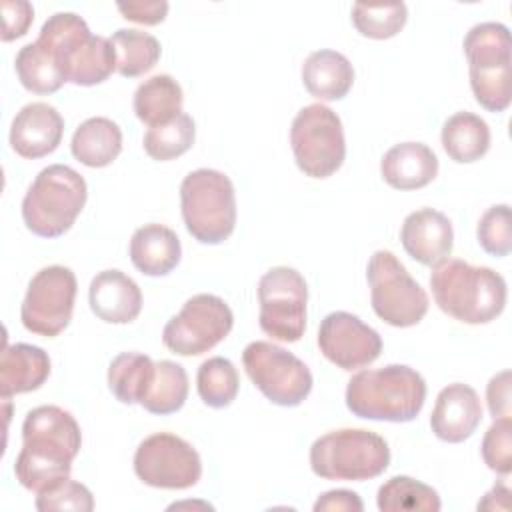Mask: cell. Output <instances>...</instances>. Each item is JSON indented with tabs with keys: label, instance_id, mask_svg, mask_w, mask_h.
Instances as JSON below:
<instances>
[{
	"label": "cell",
	"instance_id": "cell-11",
	"mask_svg": "<svg viewBox=\"0 0 512 512\" xmlns=\"http://www.w3.org/2000/svg\"><path fill=\"white\" fill-rule=\"evenodd\" d=\"M242 364L254 386L278 406L302 404L314 384L310 368L274 342H250L242 352Z\"/></svg>",
	"mask_w": 512,
	"mask_h": 512
},
{
	"label": "cell",
	"instance_id": "cell-20",
	"mask_svg": "<svg viewBox=\"0 0 512 512\" xmlns=\"http://www.w3.org/2000/svg\"><path fill=\"white\" fill-rule=\"evenodd\" d=\"M88 300L92 312L108 324H128L142 310V292L122 270L98 272L90 282Z\"/></svg>",
	"mask_w": 512,
	"mask_h": 512
},
{
	"label": "cell",
	"instance_id": "cell-38",
	"mask_svg": "<svg viewBox=\"0 0 512 512\" xmlns=\"http://www.w3.org/2000/svg\"><path fill=\"white\" fill-rule=\"evenodd\" d=\"M482 458L484 464L498 472L510 474L512 470V418H498L486 430L482 438Z\"/></svg>",
	"mask_w": 512,
	"mask_h": 512
},
{
	"label": "cell",
	"instance_id": "cell-43",
	"mask_svg": "<svg viewBox=\"0 0 512 512\" xmlns=\"http://www.w3.org/2000/svg\"><path fill=\"white\" fill-rule=\"evenodd\" d=\"M508 496H510V488L506 486V482H498L494 484V488L478 502V510H508Z\"/></svg>",
	"mask_w": 512,
	"mask_h": 512
},
{
	"label": "cell",
	"instance_id": "cell-29",
	"mask_svg": "<svg viewBox=\"0 0 512 512\" xmlns=\"http://www.w3.org/2000/svg\"><path fill=\"white\" fill-rule=\"evenodd\" d=\"M116 52V72L124 78H136L150 72L160 60V42L142 30L120 28L110 38Z\"/></svg>",
	"mask_w": 512,
	"mask_h": 512
},
{
	"label": "cell",
	"instance_id": "cell-33",
	"mask_svg": "<svg viewBox=\"0 0 512 512\" xmlns=\"http://www.w3.org/2000/svg\"><path fill=\"white\" fill-rule=\"evenodd\" d=\"M196 388L202 402L210 408H226L236 400L240 378L236 366L222 356L204 360L196 374Z\"/></svg>",
	"mask_w": 512,
	"mask_h": 512
},
{
	"label": "cell",
	"instance_id": "cell-2",
	"mask_svg": "<svg viewBox=\"0 0 512 512\" xmlns=\"http://www.w3.org/2000/svg\"><path fill=\"white\" fill-rule=\"evenodd\" d=\"M430 288L438 308L464 324H488L506 306V280L488 266L446 258L434 266Z\"/></svg>",
	"mask_w": 512,
	"mask_h": 512
},
{
	"label": "cell",
	"instance_id": "cell-30",
	"mask_svg": "<svg viewBox=\"0 0 512 512\" xmlns=\"http://www.w3.org/2000/svg\"><path fill=\"white\" fill-rule=\"evenodd\" d=\"M154 374V362L140 352H122L108 366V388L122 404H140Z\"/></svg>",
	"mask_w": 512,
	"mask_h": 512
},
{
	"label": "cell",
	"instance_id": "cell-5",
	"mask_svg": "<svg viewBox=\"0 0 512 512\" xmlns=\"http://www.w3.org/2000/svg\"><path fill=\"white\" fill-rule=\"evenodd\" d=\"M86 198V180L74 168L50 164L38 172L22 200L24 224L40 238H58L72 228Z\"/></svg>",
	"mask_w": 512,
	"mask_h": 512
},
{
	"label": "cell",
	"instance_id": "cell-15",
	"mask_svg": "<svg viewBox=\"0 0 512 512\" xmlns=\"http://www.w3.org/2000/svg\"><path fill=\"white\" fill-rule=\"evenodd\" d=\"M134 472L152 488L184 490L200 480L202 460L196 448L184 438L170 432H158L138 444Z\"/></svg>",
	"mask_w": 512,
	"mask_h": 512
},
{
	"label": "cell",
	"instance_id": "cell-21",
	"mask_svg": "<svg viewBox=\"0 0 512 512\" xmlns=\"http://www.w3.org/2000/svg\"><path fill=\"white\" fill-rule=\"evenodd\" d=\"M380 174L396 190H418L436 178L438 158L422 142H400L382 156Z\"/></svg>",
	"mask_w": 512,
	"mask_h": 512
},
{
	"label": "cell",
	"instance_id": "cell-9",
	"mask_svg": "<svg viewBox=\"0 0 512 512\" xmlns=\"http://www.w3.org/2000/svg\"><path fill=\"white\" fill-rule=\"evenodd\" d=\"M372 310L396 328L416 326L428 312V294L390 250H376L366 268Z\"/></svg>",
	"mask_w": 512,
	"mask_h": 512
},
{
	"label": "cell",
	"instance_id": "cell-6",
	"mask_svg": "<svg viewBox=\"0 0 512 512\" xmlns=\"http://www.w3.org/2000/svg\"><path fill=\"white\" fill-rule=\"evenodd\" d=\"M470 88L490 112H504L512 100L510 32L500 22H480L464 36Z\"/></svg>",
	"mask_w": 512,
	"mask_h": 512
},
{
	"label": "cell",
	"instance_id": "cell-24",
	"mask_svg": "<svg viewBox=\"0 0 512 512\" xmlns=\"http://www.w3.org/2000/svg\"><path fill=\"white\" fill-rule=\"evenodd\" d=\"M302 84L318 100H342L354 84L352 62L336 50H316L302 64Z\"/></svg>",
	"mask_w": 512,
	"mask_h": 512
},
{
	"label": "cell",
	"instance_id": "cell-22",
	"mask_svg": "<svg viewBox=\"0 0 512 512\" xmlns=\"http://www.w3.org/2000/svg\"><path fill=\"white\" fill-rule=\"evenodd\" d=\"M50 376V358L40 346L10 344L0 356V396L8 400L14 394L38 390Z\"/></svg>",
	"mask_w": 512,
	"mask_h": 512
},
{
	"label": "cell",
	"instance_id": "cell-16",
	"mask_svg": "<svg viewBox=\"0 0 512 512\" xmlns=\"http://www.w3.org/2000/svg\"><path fill=\"white\" fill-rule=\"evenodd\" d=\"M320 352L342 370L372 364L382 352L380 334L350 312H330L318 328Z\"/></svg>",
	"mask_w": 512,
	"mask_h": 512
},
{
	"label": "cell",
	"instance_id": "cell-3",
	"mask_svg": "<svg viewBox=\"0 0 512 512\" xmlns=\"http://www.w3.org/2000/svg\"><path fill=\"white\" fill-rule=\"evenodd\" d=\"M36 42L56 60L66 82L94 86L116 70V52L110 38L94 36L82 16L56 12L40 28Z\"/></svg>",
	"mask_w": 512,
	"mask_h": 512
},
{
	"label": "cell",
	"instance_id": "cell-4",
	"mask_svg": "<svg viewBox=\"0 0 512 512\" xmlns=\"http://www.w3.org/2000/svg\"><path fill=\"white\" fill-rule=\"evenodd\" d=\"M426 400V382L410 366L388 364L376 370H362L348 380L346 406L366 420L410 422Z\"/></svg>",
	"mask_w": 512,
	"mask_h": 512
},
{
	"label": "cell",
	"instance_id": "cell-27",
	"mask_svg": "<svg viewBox=\"0 0 512 512\" xmlns=\"http://www.w3.org/2000/svg\"><path fill=\"white\" fill-rule=\"evenodd\" d=\"M182 102V86L170 74H156L144 80L134 92V112L150 128L182 114Z\"/></svg>",
	"mask_w": 512,
	"mask_h": 512
},
{
	"label": "cell",
	"instance_id": "cell-23",
	"mask_svg": "<svg viewBox=\"0 0 512 512\" xmlns=\"http://www.w3.org/2000/svg\"><path fill=\"white\" fill-rule=\"evenodd\" d=\"M180 256V238L164 224H144L130 238V260L146 276L170 274Z\"/></svg>",
	"mask_w": 512,
	"mask_h": 512
},
{
	"label": "cell",
	"instance_id": "cell-26",
	"mask_svg": "<svg viewBox=\"0 0 512 512\" xmlns=\"http://www.w3.org/2000/svg\"><path fill=\"white\" fill-rule=\"evenodd\" d=\"M442 148L450 160L470 164L490 148V128L484 118L472 112H456L442 126Z\"/></svg>",
	"mask_w": 512,
	"mask_h": 512
},
{
	"label": "cell",
	"instance_id": "cell-34",
	"mask_svg": "<svg viewBox=\"0 0 512 512\" xmlns=\"http://www.w3.org/2000/svg\"><path fill=\"white\" fill-rule=\"evenodd\" d=\"M194 138H196L194 120H192V116L182 112L166 124L148 128L142 142H144L146 154L152 160L168 162V160H174V158L182 156L184 152H188L194 144Z\"/></svg>",
	"mask_w": 512,
	"mask_h": 512
},
{
	"label": "cell",
	"instance_id": "cell-36",
	"mask_svg": "<svg viewBox=\"0 0 512 512\" xmlns=\"http://www.w3.org/2000/svg\"><path fill=\"white\" fill-rule=\"evenodd\" d=\"M476 236H478V244L482 246L484 252L496 256V258L508 256L512 250L510 206L508 204L490 206L478 220Z\"/></svg>",
	"mask_w": 512,
	"mask_h": 512
},
{
	"label": "cell",
	"instance_id": "cell-39",
	"mask_svg": "<svg viewBox=\"0 0 512 512\" xmlns=\"http://www.w3.org/2000/svg\"><path fill=\"white\" fill-rule=\"evenodd\" d=\"M2 42L16 40L24 36L34 20V8L26 0H2Z\"/></svg>",
	"mask_w": 512,
	"mask_h": 512
},
{
	"label": "cell",
	"instance_id": "cell-31",
	"mask_svg": "<svg viewBox=\"0 0 512 512\" xmlns=\"http://www.w3.org/2000/svg\"><path fill=\"white\" fill-rule=\"evenodd\" d=\"M378 510L382 512H438L442 508L438 492L410 476H392L378 488Z\"/></svg>",
	"mask_w": 512,
	"mask_h": 512
},
{
	"label": "cell",
	"instance_id": "cell-1",
	"mask_svg": "<svg viewBox=\"0 0 512 512\" xmlns=\"http://www.w3.org/2000/svg\"><path fill=\"white\" fill-rule=\"evenodd\" d=\"M80 446L82 432L68 410L54 404L32 408L22 424V450L14 474L26 490L38 494L70 478Z\"/></svg>",
	"mask_w": 512,
	"mask_h": 512
},
{
	"label": "cell",
	"instance_id": "cell-14",
	"mask_svg": "<svg viewBox=\"0 0 512 512\" xmlns=\"http://www.w3.org/2000/svg\"><path fill=\"white\" fill-rule=\"evenodd\" d=\"M76 288V276L66 266L54 264L38 270L20 308L24 328L44 338L58 336L72 320Z\"/></svg>",
	"mask_w": 512,
	"mask_h": 512
},
{
	"label": "cell",
	"instance_id": "cell-25",
	"mask_svg": "<svg viewBox=\"0 0 512 512\" xmlns=\"http://www.w3.org/2000/svg\"><path fill=\"white\" fill-rule=\"evenodd\" d=\"M70 150L84 166L104 168L122 152V130L110 118H88L74 130Z\"/></svg>",
	"mask_w": 512,
	"mask_h": 512
},
{
	"label": "cell",
	"instance_id": "cell-32",
	"mask_svg": "<svg viewBox=\"0 0 512 512\" xmlns=\"http://www.w3.org/2000/svg\"><path fill=\"white\" fill-rule=\"evenodd\" d=\"M14 66L20 84L34 94H54L66 82L56 60L38 42L22 46L16 54Z\"/></svg>",
	"mask_w": 512,
	"mask_h": 512
},
{
	"label": "cell",
	"instance_id": "cell-10",
	"mask_svg": "<svg viewBox=\"0 0 512 512\" xmlns=\"http://www.w3.org/2000/svg\"><path fill=\"white\" fill-rule=\"evenodd\" d=\"M290 146L298 168L306 176H332L346 158V140L340 116L324 104L304 106L292 120Z\"/></svg>",
	"mask_w": 512,
	"mask_h": 512
},
{
	"label": "cell",
	"instance_id": "cell-7",
	"mask_svg": "<svg viewBox=\"0 0 512 512\" xmlns=\"http://www.w3.org/2000/svg\"><path fill=\"white\" fill-rule=\"evenodd\" d=\"M186 230L202 244L224 242L236 226V192L232 180L218 170L198 168L180 184Z\"/></svg>",
	"mask_w": 512,
	"mask_h": 512
},
{
	"label": "cell",
	"instance_id": "cell-41",
	"mask_svg": "<svg viewBox=\"0 0 512 512\" xmlns=\"http://www.w3.org/2000/svg\"><path fill=\"white\" fill-rule=\"evenodd\" d=\"M116 8L126 20L154 26L164 22L170 6L166 0H144V2H118Z\"/></svg>",
	"mask_w": 512,
	"mask_h": 512
},
{
	"label": "cell",
	"instance_id": "cell-18",
	"mask_svg": "<svg viewBox=\"0 0 512 512\" xmlns=\"http://www.w3.org/2000/svg\"><path fill=\"white\" fill-rule=\"evenodd\" d=\"M400 242L406 254L416 262L424 266H438L452 252V222L446 214L434 208H420L404 218Z\"/></svg>",
	"mask_w": 512,
	"mask_h": 512
},
{
	"label": "cell",
	"instance_id": "cell-42",
	"mask_svg": "<svg viewBox=\"0 0 512 512\" xmlns=\"http://www.w3.org/2000/svg\"><path fill=\"white\" fill-rule=\"evenodd\" d=\"M362 512L364 504L352 490H328L314 502V512Z\"/></svg>",
	"mask_w": 512,
	"mask_h": 512
},
{
	"label": "cell",
	"instance_id": "cell-13",
	"mask_svg": "<svg viewBox=\"0 0 512 512\" xmlns=\"http://www.w3.org/2000/svg\"><path fill=\"white\" fill-rule=\"evenodd\" d=\"M232 324L234 314L220 296L196 294L166 322L162 342L174 354L198 356L220 344L230 334Z\"/></svg>",
	"mask_w": 512,
	"mask_h": 512
},
{
	"label": "cell",
	"instance_id": "cell-19",
	"mask_svg": "<svg viewBox=\"0 0 512 512\" xmlns=\"http://www.w3.org/2000/svg\"><path fill=\"white\" fill-rule=\"evenodd\" d=\"M482 420V404L476 390L468 384L454 382L440 390L430 414L432 432L450 444L470 438Z\"/></svg>",
	"mask_w": 512,
	"mask_h": 512
},
{
	"label": "cell",
	"instance_id": "cell-8",
	"mask_svg": "<svg viewBox=\"0 0 512 512\" xmlns=\"http://www.w3.org/2000/svg\"><path fill=\"white\" fill-rule=\"evenodd\" d=\"M390 464L386 440L364 428L332 430L310 446L312 472L326 480H370Z\"/></svg>",
	"mask_w": 512,
	"mask_h": 512
},
{
	"label": "cell",
	"instance_id": "cell-12",
	"mask_svg": "<svg viewBox=\"0 0 512 512\" xmlns=\"http://www.w3.org/2000/svg\"><path fill=\"white\" fill-rule=\"evenodd\" d=\"M260 328L280 342H298L306 330L308 286L288 266L270 268L258 282Z\"/></svg>",
	"mask_w": 512,
	"mask_h": 512
},
{
	"label": "cell",
	"instance_id": "cell-28",
	"mask_svg": "<svg viewBox=\"0 0 512 512\" xmlns=\"http://www.w3.org/2000/svg\"><path fill=\"white\" fill-rule=\"evenodd\" d=\"M188 398V374L186 370L172 362L160 360L154 362L152 380L140 400V406L150 414H174L178 412Z\"/></svg>",
	"mask_w": 512,
	"mask_h": 512
},
{
	"label": "cell",
	"instance_id": "cell-37",
	"mask_svg": "<svg viewBox=\"0 0 512 512\" xmlns=\"http://www.w3.org/2000/svg\"><path fill=\"white\" fill-rule=\"evenodd\" d=\"M36 508L40 512H56V510L58 512L62 510L90 512L94 510V498L84 484L64 478L58 484L36 494Z\"/></svg>",
	"mask_w": 512,
	"mask_h": 512
},
{
	"label": "cell",
	"instance_id": "cell-40",
	"mask_svg": "<svg viewBox=\"0 0 512 512\" xmlns=\"http://www.w3.org/2000/svg\"><path fill=\"white\" fill-rule=\"evenodd\" d=\"M510 376H512L510 370H502L496 376H492L486 386V402H488V410L494 420L512 416Z\"/></svg>",
	"mask_w": 512,
	"mask_h": 512
},
{
	"label": "cell",
	"instance_id": "cell-17",
	"mask_svg": "<svg viewBox=\"0 0 512 512\" xmlns=\"http://www.w3.org/2000/svg\"><path fill=\"white\" fill-rule=\"evenodd\" d=\"M64 134V118L46 102H32L22 106L10 126L12 150L28 160L52 154Z\"/></svg>",
	"mask_w": 512,
	"mask_h": 512
},
{
	"label": "cell",
	"instance_id": "cell-35",
	"mask_svg": "<svg viewBox=\"0 0 512 512\" xmlns=\"http://www.w3.org/2000/svg\"><path fill=\"white\" fill-rule=\"evenodd\" d=\"M408 20L404 2H356L352 6V24L358 34L372 40H388L396 36Z\"/></svg>",
	"mask_w": 512,
	"mask_h": 512
}]
</instances>
